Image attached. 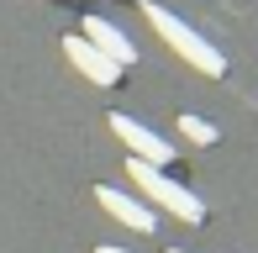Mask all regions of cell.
<instances>
[{"label": "cell", "mask_w": 258, "mask_h": 253, "mask_svg": "<svg viewBox=\"0 0 258 253\" xmlns=\"http://www.w3.org/2000/svg\"><path fill=\"white\" fill-rule=\"evenodd\" d=\"M179 132L190 137V143H201V148H206V143H216V126H211L206 116H179Z\"/></svg>", "instance_id": "7"}, {"label": "cell", "mask_w": 258, "mask_h": 253, "mask_svg": "<svg viewBox=\"0 0 258 253\" xmlns=\"http://www.w3.org/2000/svg\"><path fill=\"white\" fill-rule=\"evenodd\" d=\"M63 53H69V64H74L79 74L90 79V85H116V79H121V69L105 58L100 48H90V42L79 37V32H74V37H63Z\"/></svg>", "instance_id": "5"}, {"label": "cell", "mask_w": 258, "mask_h": 253, "mask_svg": "<svg viewBox=\"0 0 258 253\" xmlns=\"http://www.w3.org/2000/svg\"><path fill=\"white\" fill-rule=\"evenodd\" d=\"M95 253H126V248H116V243H100V248H95Z\"/></svg>", "instance_id": "8"}, {"label": "cell", "mask_w": 258, "mask_h": 253, "mask_svg": "<svg viewBox=\"0 0 258 253\" xmlns=\"http://www.w3.org/2000/svg\"><path fill=\"white\" fill-rule=\"evenodd\" d=\"M143 16H148V27H153V32H158V37L169 42V48L179 53L190 69H201V74H211V79H221V74H227V58H221V53L211 48V42H206L195 27H184L174 11H163L158 0H148V6H143Z\"/></svg>", "instance_id": "1"}, {"label": "cell", "mask_w": 258, "mask_h": 253, "mask_svg": "<svg viewBox=\"0 0 258 253\" xmlns=\"http://www.w3.org/2000/svg\"><path fill=\"white\" fill-rule=\"evenodd\" d=\"M79 37H85L90 48H100V53H105V58H111L116 69H126V64L137 58V48L126 42V32H121V27H111L105 16H85V32H79Z\"/></svg>", "instance_id": "4"}, {"label": "cell", "mask_w": 258, "mask_h": 253, "mask_svg": "<svg viewBox=\"0 0 258 253\" xmlns=\"http://www.w3.org/2000/svg\"><path fill=\"white\" fill-rule=\"evenodd\" d=\"M169 253H184V248H169Z\"/></svg>", "instance_id": "9"}, {"label": "cell", "mask_w": 258, "mask_h": 253, "mask_svg": "<svg viewBox=\"0 0 258 253\" xmlns=\"http://www.w3.org/2000/svg\"><path fill=\"white\" fill-rule=\"evenodd\" d=\"M126 174H132V185L148 195L153 206H163V211H174L179 222H206V206H201V195H190L184 185H174L169 174H158V164H143V158H126Z\"/></svg>", "instance_id": "2"}, {"label": "cell", "mask_w": 258, "mask_h": 253, "mask_svg": "<svg viewBox=\"0 0 258 253\" xmlns=\"http://www.w3.org/2000/svg\"><path fill=\"white\" fill-rule=\"evenodd\" d=\"M95 201H100L105 211L116 216V222H126L132 232H153V227H158V216L148 211V206L137 201V195H126V190H111V185H100V190H95Z\"/></svg>", "instance_id": "6"}, {"label": "cell", "mask_w": 258, "mask_h": 253, "mask_svg": "<svg viewBox=\"0 0 258 253\" xmlns=\"http://www.w3.org/2000/svg\"><path fill=\"white\" fill-rule=\"evenodd\" d=\"M111 132L121 137V143L132 148V158H143V164H169V158H174V148L163 143L158 132H148L143 121H132L126 111H116V116H111Z\"/></svg>", "instance_id": "3"}]
</instances>
